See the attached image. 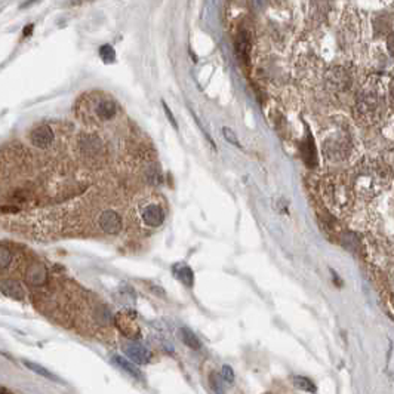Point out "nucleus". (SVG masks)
I'll return each instance as SVG.
<instances>
[{
	"label": "nucleus",
	"instance_id": "nucleus-1",
	"mask_svg": "<svg viewBox=\"0 0 394 394\" xmlns=\"http://www.w3.org/2000/svg\"><path fill=\"white\" fill-rule=\"evenodd\" d=\"M126 354H128V357L134 361V364L137 365H147L150 364V360H151V352L147 349V347H144L143 344H139V342H131L126 345V349H124Z\"/></svg>",
	"mask_w": 394,
	"mask_h": 394
},
{
	"label": "nucleus",
	"instance_id": "nucleus-2",
	"mask_svg": "<svg viewBox=\"0 0 394 394\" xmlns=\"http://www.w3.org/2000/svg\"><path fill=\"white\" fill-rule=\"evenodd\" d=\"M54 143V132L48 124H40L31 132V144L39 149H48Z\"/></svg>",
	"mask_w": 394,
	"mask_h": 394
},
{
	"label": "nucleus",
	"instance_id": "nucleus-3",
	"mask_svg": "<svg viewBox=\"0 0 394 394\" xmlns=\"http://www.w3.org/2000/svg\"><path fill=\"white\" fill-rule=\"evenodd\" d=\"M100 227L108 234H117L122 230V218L115 211H104L100 216Z\"/></svg>",
	"mask_w": 394,
	"mask_h": 394
},
{
	"label": "nucleus",
	"instance_id": "nucleus-4",
	"mask_svg": "<svg viewBox=\"0 0 394 394\" xmlns=\"http://www.w3.org/2000/svg\"><path fill=\"white\" fill-rule=\"evenodd\" d=\"M143 221L149 227H161L165 221V212L159 204H149L143 212Z\"/></svg>",
	"mask_w": 394,
	"mask_h": 394
},
{
	"label": "nucleus",
	"instance_id": "nucleus-5",
	"mask_svg": "<svg viewBox=\"0 0 394 394\" xmlns=\"http://www.w3.org/2000/svg\"><path fill=\"white\" fill-rule=\"evenodd\" d=\"M117 113V104L115 103L113 98H100L95 104V115L107 122L110 119H113Z\"/></svg>",
	"mask_w": 394,
	"mask_h": 394
},
{
	"label": "nucleus",
	"instance_id": "nucleus-6",
	"mask_svg": "<svg viewBox=\"0 0 394 394\" xmlns=\"http://www.w3.org/2000/svg\"><path fill=\"white\" fill-rule=\"evenodd\" d=\"M0 291H2L6 296L15 299V301H24L25 298L23 285L17 280H4L0 283Z\"/></svg>",
	"mask_w": 394,
	"mask_h": 394
},
{
	"label": "nucleus",
	"instance_id": "nucleus-7",
	"mask_svg": "<svg viewBox=\"0 0 394 394\" xmlns=\"http://www.w3.org/2000/svg\"><path fill=\"white\" fill-rule=\"evenodd\" d=\"M172 273L182 283V285H185L187 288H193L195 273L187 264H175L172 267Z\"/></svg>",
	"mask_w": 394,
	"mask_h": 394
},
{
	"label": "nucleus",
	"instance_id": "nucleus-8",
	"mask_svg": "<svg viewBox=\"0 0 394 394\" xmlns=\"http://www.w3.org/2000/svg\"><path fill=\"white\" fill-rule=\"evenodd\" d=\"M116 323L126 337L139 338V329L135 325V322L132 320V318L128 316V314H119V316L116 318Z\"/></svg>",
	"mask_w": 394,
	"mask_h": 394
},
{
	"label": "nucleus",
	"instance_id": "nucleus-9",
	"mask_svg": "<svg viewBox=\"0 0 394 394\" xmlns=\"http://www.w3.org/2000/svg\"><path fill=\"white\" fill-rule=\"evenodd\" d=\"M46 279H48V272H46V269L42 264H33L28 267L27 280L31 283V285H43Z\"/></svg>",
	"mask_w": 394,
	"mask_h": 394
},
{
	"label": "nucleus",
	"instance_id": "nucleus-10",
	"mask_svg": "<svg viewBox=\"0 0 394 394\" xmlns=\"http://www.w3.org/2000/svg\"><path fill=\"white\" fill-rule=\"evenodd\" d=\"M236 51H238L241 59L248 62L249 52H250V36L249 33H246V31H241L238 35V39H236Z\"/></svg>",
	"mask_w": 394,
	"mask_h": 394
},
{
	"label": "nucleus",
	"instance_id": "nucleus-11",
	"mask_svg": "<svg viewBox=\"0 0 394 394\" xmlns=\"http://www.w3.org/2000/svg\"><path fill=\"white\" fill-rule=\"evenodd\" d=\"M181 340L188 347V349H192V350H199L202 347L200 340L196 337L193 330H190L188 328L181 329Z\"/></svg>",
	"mask_w": 394,
	"mask_h": 394
},
{
	"label": "nucleus",
	"instance_id": "nucleus-12",
	"mask_svg": "<svg viewBox=\"0 0 394 394\" xmlns=\"http://www.w3.org/2000/svg\"><path fill=\"white\" fill-rule=\"evenodd\" d=\"M113 361H115V364H116L119 368H122L124 372H128L129 375H132V376H135V378H141V371L135 366V364H131V361L124 360V359L120 357V356H115V357H113Z\"/></svg>",
	"mask_w": 394,
	"mask_h": 394
},
{
	"label": "nucleus",
	"instance_id": "nucleus-13",
	"mask_svg": "<svg viewBox=\"0 0 394 394\" xmlns=\"http://www.w3.org/2000/svg\"><path fill=\"white\" fill-rule=\"evenodd\" d=\"M294 384L298 387V388H303L306 391H310V393H314L318 388L316 386L313 384L311 380H308V378L306 376H294Z\"/></svg>",
	"mask_w": 394,
	"mask_h": 394
},
{
	"label": "nucleus",
	"instance_id": "nucleus-14",
	"mask_svg": "<svg viewBox=\"0 0 394 394\" xmlns=\"http://www.w3.org/2000/svg\"><path fill=\"white\" fill-rule=\"evenodd\" d=\"M25 366H27L28 369L33 371V372H36V373H40V375H43V376H46V378H50V380H57V376H55V375H52L48 369L42 368L40 365L31 364V361H25Z\"/></svg>",
	"mask_w": 394,
	"mask_h": 394
},
{
	"label": "nucleus",
	"instance_id": "nucleus-15",
	"mask_svg": "<svg viewBox=\"0 0 394 394\" xmlns=\"http://www.w3.org/2000/svg\"><path fill=\"white\" fill-rule=\"evenodd\" d=\"M12 261V254L11 250L5 246H0V269H6V267Z\"/></svg>",
	"mask_w": 394,
	"mask_h": 394
},
{
	"label": "nucleus",
	"instance_id": "nucleus-16",
	"mask_svg": "<svg viewBox=\"0 0 394 394\" xmlns=\"http://www.w3.org/2000/svg\"><path fill=\"white\" fill-rule=\"evenodd\" d=\"M223 134H224V138L228 141L230 144H233L234 147H238V149H242V144L239 143L238 135L234 134L233 129H230V128H223Z\"/></svg>",
	"mask_w": 394,
	"mask_h": 394
},
{
	"label": "nucleus",
	"instance_id": "nucleus-17",
	"mask_svg": "<svg viewBox=\"0 0 394 394\" xmlns=\"http://www.w3.org/2000/svg\"><path fill=\"white\" fill-rule=\"evenodd\" d=\"M100 54H101V57L105 62H112L115 59V51H113L112 46H103Z\"/></svg>",
	"mask_w": 394,
	"mask_h": 394
},
{
	"label": "nucleus",
	"instance_id": "nucleus-18",
	"mask_svg": "<svg viewBox=\"0 0 394 394\" xmlns=\"http://www.w3.org/2000/svg\"><path fill=\"white\" fill-rule=\"evenodd\" d=\"M223 376H224V380L227 383H233L234 381V372H233V369L228 365H226L223 368Z\"/></svg>",
	"mask_w": 394,
	"mask_h": 394
},
{
	"label": "nucleus",
	"instance_id": "nucleus-19",
	"mask_svg": "<svg viewBox=\"0 0 394 394\" xmlns=\"http://www.w3.org/2000/svg\"><path fill=\"white\" fill-rule=\"evenodd\" d=\"M163 104V108H165V113H166V117H168V120L172 123V126L175 129H178V124H177V120H175V117H173V115L170 113V110H169V107L165 104V103H162Z\"/></svg>",
	"mask_w": 394,
	"mask_h": 394
},
{
	"label": "nucleus",
	"instance_id": "nucleus-20",
	"mask_svg": "<svg viewBox=\"0 0 394 394\" xmlns=\"http://www.w3.org/2000/svg\"><path fill=\"white\" fill-rule=\"evenodd\" d=\"M209 380H211V384H212L214 391H216V393H223V391H224V390H223V387L219 386V381H218V380H215V373H212V375L209 376Z\"/></svg>",
	"mask_w": 394,
	"mask_h": 394
}]
</instances>
